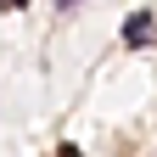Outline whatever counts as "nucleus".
I'll return each mask as SVG.
<instances>
[{"label": "nucleus", "instance_id": "1", "mask_svg": "<svg viewBox=\"0 0 157 157\" xmlns=\"http://www.w3.org/2000/svg\"><path fill=\"white\" fill-rule=\"evenodd\" d=\"M151 28H157V17H151V11H135L129 23H124V45H146Z\"/></svg>", "mask_w": 157, "mask_h": 157}, {"label": "nucleus", "instance_id": "2", "mask_svg": "<svg viewBox=\"0 0 157 157\" xmlns=\"http://www.w3.org/2000/svg\"><path fill=\"white\" fill-rule=\"evenodd\" d=\"M0 6H6V11H23V6H28V0H0Z\"/></svg>", "mask_w": 157, "mask_h": 157}, {"label": "nucleus", "instance_id": "3", "mask_svg": "<svg viewBox=\"0 0 157 157\" xmlns=\"http://www.w3.org/2000/svg\"><path fill=\"white\" fill-rule=\"evenodd\" d=\"M62 6H78V0H62Z\"/></svg>", "mask_w": 157, "mask_h": 157}]
</instances>
